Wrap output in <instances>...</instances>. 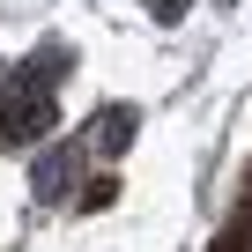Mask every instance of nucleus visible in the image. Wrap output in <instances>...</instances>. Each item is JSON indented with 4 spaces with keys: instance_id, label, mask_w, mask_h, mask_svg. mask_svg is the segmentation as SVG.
I'll return each mask as SVG.
<instances>
[{
    "instance_id": "nucleus-1",
    "label": "nucleus",
    "mask_w": 252,
    "mask_h": 252,
    "mask_svg": "<svg viewBox=\"0 0 252 252\" xmlns=\"http://www.w3.org/2000/svg\"><path fill=\"white\" fill-rule=\"evenodd\" d=\"M67 67H74V52H67V45H45L23 74H8V89H0V149L45 141V126H52V89H60Z\"/></svg>"
},
{
    "instance_id": "nucleus-2",
    "label": "nucleus",
    "mask_w": 252,
    "mask_h": 252,
    "mask_svg": "<svg viewBox=\"0 0 252 252\" xmlns=\"http://www.w3.org/2000/svg\"><path fill=\"white\" fill-rule=\"evenodd\" d=\"M134 126H141V119H134V104H104V111H96V149H104V156H111V149H126V141H134Z\"/></svg>"
},
{
    "instance_id": "nucleus-3",
    "label": "nucleus",
    "mask_w": 252,
    "mask_h": 252,
    "mask_svg": "<svg viewBox=\"0 0 252 252\" xmlns=\"http://www.w3.org/2000/svg\"><path fill=\"white\" fill-rule=\"evenodd\" d=\"M74 186V149H52V156H37V193L45 200H60Z\"/></svg>"
}]
</instances>
